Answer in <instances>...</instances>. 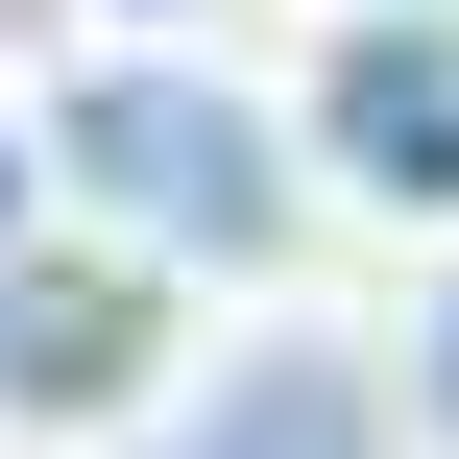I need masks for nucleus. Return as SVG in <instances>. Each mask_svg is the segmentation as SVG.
Masks as SVG:
<instances>
[{"label": "nucleus", "mask_w": 459, "mask_h": 459, "mask_svg": "<svg viewBox=\"0 0 459 459\" xmlns=\"http://www.w3.org/2000/svg\"><path fill=\"white\" fill-rule=\"evenodd\" d=\"M73 194L121 242H169V266H242L266 242V121L194 97V73H73Z\"/></svg>", "instance_id": "1"}, {"label": "nucleus", "mask_w": 459, "mask_h": 459, "mask_svg": "<svg viewBox=\"0 0 459 459\" xmlns=\"http://www.w3.org/2000/svg\"><path fill=\"white\" fill-rule=\"evenodd\" d=\"M339 169H387V194H459V73L411 48V24L339 73Z\"/></svg>", "instance_id": "2"}, {"label": "nucleus", "mask_w": 459, "mask_h": 459, "mask_svg": "<svg viewBox=\"0 0 459 459\" xmlns=\"http://www.w3.org/2000/svg\"><path fill=\"white\" fill-rule=\"evenodd\" d=\"M169 459H387V411H363L339 363H242V387H218Z\"/></svg>", "instance_id": "3"}, {"label": "nucleus", "mask_w": 459, "mask_h": 459, "mask_svg": "<svg viewBox=\"0 0 459 459\" xmlns=\"http://www.w3.org/2000/svg\"><path fill=\"white\" fill-rule=\"evenodd\" d=\"M0 363H24V387H48V411H73V387H97V363H121V290H24V315H0Z\"/></svg>", "instance_id": "4"}, {"label": "nucleus", "mask_w": 459, "mask_h": 459, "mask_svg": "<svg viewBox=\"0 0 459 459\" xmlns=\"http://www.w3.org/2000/svg\"><path fill=\"white\" fill-rule=\"evenodd\" d=\"M436 411H459V315H436Z\"/></svg>", "instance_id": "5"}, {"label": "nucleus", "mask_w": 459, "mask_h": 459, "mask_svg": "<svg viewBox=\"0 0 459 459\" xmlns=\"http://www.w3.org/2000/svg\"><path fill=\"white\" fill-rule=\"evenodd\" d=\"M0 218H24V169H0Z\"/></svg>", "instance_id": "6"}]
</instances>
